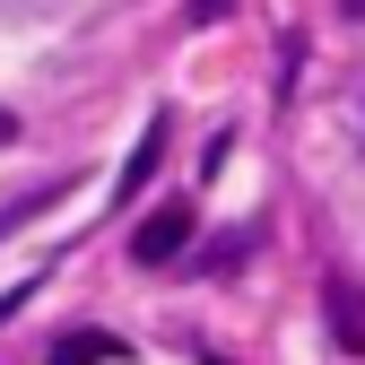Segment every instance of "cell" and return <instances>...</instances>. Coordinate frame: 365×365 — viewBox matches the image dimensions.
<instances>
[{
    "instance_id": "cell-1",
    "label": "cell",
    "mask_w": 365,
    "mask_h": 365,
    "mask_svg": "<svg viewBox=\"0 0 365 365\" xmlns=\"http://www.w3.org/2000/svg\"><path fill=\"white\" fill-rule=\"evenodd\" d=\"M182 244H192V209H182V200H174V209H157V217L140 226V235H130V252H140L148 269H157V261H174Z\"/></svg>"
},
{
    "instance_id": "cell-2",
    "label": "cell",
    "mask_w": 365,
    "mask_h": 365,
    "mask_svg": "<svg viewBox=\"0 0 365 365\" xmlns=\"http://www.w3.org/2000/svg\"><path fill=\"white\" fill-rule=\"evenodd\" d=\"M96 356H122L113 339H96V331H87V339H61V356L53 365H96Z\"/></svg>"
},
{
    "instance_id": "cell-3",
    "label": "cell",
    "mask_w": 365,
    "mask_h": 365,
    "mask_svg": "<svg viewBox=\"0 0 365 365\" xmlns=\"http://www.w3.org/2000/svg\"><path fill=\"white\" fill-rule=\"evenodd\" d=\"M339 331H348V348H365V296L356 287H339Z\"/></svg>"
},
{
    "instance_id": "cell-4",
    "label": "cell",
    "mask_w": 365,
    "mask_h": 365,
    "mask_svg": "<svg viewBox=\"0 0 365 365\" xmlns=\"http://www.w3.org/2000/svg\"><path fill=\"white\" fill-rule=\"evenodd\" d=\"M9 130H18V122H9V113H0V140H9Z\"/></svg>"
}]
</instances>
